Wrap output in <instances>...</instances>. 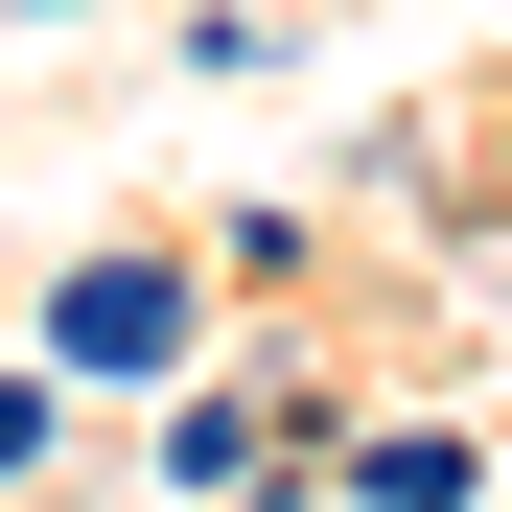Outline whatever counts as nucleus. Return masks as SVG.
I'll return each mask as SVG.
<instances>
[{"label": "nucleus", "instance_id": "obj_1", "mask_svg": "<svg viewBox=\"0 0 512 512\" xmlns=\"http://www.w3.org/2000/svg\"><path fill=\"white\" fill-rule=\"evenodd\" d=\"M47 350L70 373H163V350H187V280H163V256H94V280L47 303Z\"/></svg>", "mask_w": 512, "mask_h": 512}]
</instances>
